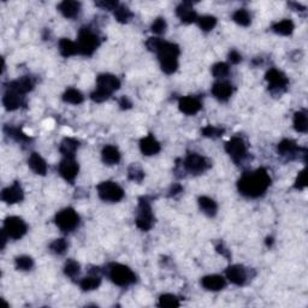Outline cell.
<instances>
[{
  "label": "cell",
  "instance_id": "25",
  "mask_svg": "<svg viewBox=\"0 0 308 308\" xmlns=\"http://www.w3.org/2000/svg\"><path fill=\"white\" fill-rule=\"evenodd\" d=\"M101 157H103V162L108 165H116L121 162V153H119L118 148L111 146V145L104 147Z\"/></svg>",
  "mask_w": 308,
  "mask_h": 308
},
{
  "label": "cell",
  "instance_id": "51",
  "mask_svg": "<svg viewBox=\"0 0 308 308\" xmlns=\"http://www.w3.org/2000/svg\"><path fill=\"white\" fill-rule=\"evenodd\" d=\"M181 192H182V187H181L180 184H177V185H175V187H172L171 193L174 195H176V194H178V193H181Z\"/></svg>",
  "mask_w": 308,
  "mask_h": 308
},
{
  "label": "cell",
  "instance_id": "19",
  "mask_svg": "<svg viewBox=\"0 0 308 308\" xmlns=\"http://www.w3.org/2000/svg\"><path fill=\"white\" fill-rule=\"evenodd\" d=\"M33 88H34V82L28 76H24V77L18 78L16 81H12V82L9 83V87H7V89L16 91V93L21 94V95H24L28 91H33Z\"/></svg>",
  "mask_w": 308,
  "mask_h": 308
},
{
  "label": "cell",
  "instance_id": "32",
  "mask_svg": "<svg viewBox=\"0 0 308 308\" xmlns=\"http://www.w3.org/2000/svg\"><path fill=\"white\" fill-rule=\"evenodd\" d=\"M294 128L299 132H307L308 130V119L305 112H296L294 116Z\"/></svg>",
  "mask_w": 308,
  "mask_h": 308
},
{
  "label": "cell",
  "instance_id": "49",
  "mask_svg": "<svg viewBox=\"0 0 308 308\" xmlns=\"http://www.w3.org/2000/svg\"><path fill=\"white\" fill-rule=\"evenodd\" d=\"M229 59H230V62L233 63V64H238V63L242 60V57H241V54L237 51H231V52L229 53Z\"/></svg>",
  "mask_w": 308,
  "mask_h": 308
},
{
  "label": "cell",
  "instance_id": "20",
  "mask_svg": "<svg viewBox=\"0 0 308 308\" xmlns=\"http://www.w3.org/2000/svg\"><path fill=\"white\" fill-rule=\"evenodd\" d=\"M233 86L229 82H224V81H220V82H216L215 85L212 86V94L215 95V98H217L218 100L220 101H226L233 94Z\"/></svg>",
  "mask_w": 308,
  "mask_h": 308
},
{
  "label": "cell",
  "instance_id": "40",
  "mask_svg": "<svg viewBox=\"0 0 308 308\" xmlns=\"http://www.w3.org/2000/svg\"><path fill=\"white\" fill-rule=\"evenodd\" d=\"M51 251L53 253L58 254V255H62V254L65 253V251L68 249V242L64 240V238H58V240L53 241L50 246Z\"/></svg>",
  "mask_w": 308,
  "mask_h": 308
},
{
  "label": "cell",
  "instance_id": "28",
  "mask_svg": "<svg viewBox=\"0 0 308 308\" xmlns=\"http://www.w3.org/2000/svg\"><path fill=\"white\" fill-rule=\"evenodd\" d=\"M59 52L63 57L68 58L71 57V55H76L80 54L78 52V46L76 42L71 41L69 39H62L59 41Z\"/></svg>",
  "mask_w": 308,
  "mask_h": 308
},
{
  "label": "cell",
  "instance_id": "43",
  "mask_svg": "<svg viewBox=\"0 0 308 308\" xmlns=\"http://www.w3.org/2000/svg\"><path fill=\"white\" fill-rule=\"evenodd\" d=\"M202 135L206 137H219L221 135L224 134V129L221 128H217V127H212V126H207L206 128L202 129Z\"/></svg>",
  "mask_w": 308,
  "mask_h": 308
},
{
  "label": "cell",
  "instance_id": "41",
  "mask_svg": "<svg viewBox=\"0 0 308 308\" xmlns=\"http://www.w3.org/2000/svg\"><path fill=\"white\" fill-rule=\"evenodd\" d=\"M33 265H34V261L28 255L18 256L16 259V267L18 270H22V271H29L33 267Z\"/></svg>",
  "mask_w": 308,
  "mask_h": 308
},
{
  "label": "cell",
  "instance_id": "39",
  "mask_svg": "<svg viewBox=\"0 0 308 308\" xmlns=\"http://www.w3.org/2000/svg\"><path fill=\"white\" fill-rule=\"evenodd\" d=\"M64 273L70 278H75L80 273V265L75 260H68L64 267Z\"/></svg>",
  "mask_w": 308,
  "mask_h": 308
},
{
  "label": "cell",
  "instance_id": "27",
  "mask_svg": "<svg viewBox=\"0 0 308 308\" xmlns=\"http://www.w3.org/2000/svg\"><path fill=\"white\" fill-rule=\"evenodd\" d=\"M199 206H200V210L208 217H215L216 213H217V203H216L215 200H212L208 197L199 198Z\"/></svg>",
  "mask_w": 308,
  "mask_h": 308
},
{
  "label": "cell",
  "instance_id": "36",
  "mask_svg": "<svg viewBox=\"0 0 308 308\" xmlns=\"http://www.w3.org/2000/svg\"><path fill=\"white\" fill-rule=\"evenodd\" d=\"M158 306L164 307V308H174V307L180 306V301H178V299L175 296V295L165 294L160 296Z\"/></svg>",
  "mask_w": 308,
  "mask_h": 308
},
{
  "label": "cell",
  "instance_id": "1",
  "mask_svg": "<svg viewBox=\"0 0 308 308\" xmlns=\"http://www.w3.org/2000/svg\"><path fill=\"white\" fill-rule=\"evenodd\" d=\"M147 47L152 52L158 54L162 70L167 75H171L178 68V55H180V47L172 42L164 41L159 37H151L146 42Z\"/></svg>",
  "mask_w": 308,
  "mask_h": 308
},
{
  "label": "cell",
  "instance_id": "26",
  "mask_svg": "<svg viewBox=\"0 0 308 308\" xmlns=\"http://www.w3.org/2000/svg\"><path fill=\"white\" fill-rule=\"evenodd\" d=\"M78 148V141L71 137H66L62 141L59 147L60 153L64 155L65 158H73L75 157L76 151Z\"/></svg>",
  "mask_w": 308,
  "mask_h": 308
},
{
  "label": "cell",
  "instance_id": "48",
  "mask_svg": "<svg viewBox=\"0 0 308 308\" xmlns=\"http://www.w3.org/2000/svg\"><path fill=\"white\" fill-rule=\"evenodd\" d=\"M95 5L104 10H113L114 11L116 7L118 6V2L113 1V0H101V1H96Z\"/></svg>",
  "mask_w": 308,
  "mask_h": 308
},
{
  "label": "cell",
  "instance_id": "17",
  "mask_svg": "<svg viewBox=\"0 0 308 308\" xmlns=\"http://www.w3.org/2000/svg\"><path fill=\"white\" fill-rule=\"evenodd\" d=\"M180 110L185 114H195L201 110L202 105H201V101L198 98L194 96H184V98L180 99Z\"/></svg>",
  "mask_w": 308,
  "mask_h": 308
},
{
  "label": "cell",
  "instance_id": "7",
  "mask_svg": "<svg viewBox=\"0 0 308 308\" xmlns=\"http://www.w3.org/2000/svg\"><path fill=\"white\" fill-rule=\"evenodd\" d=\"M78 223H80V217L73 208H65L55 216V224L64 233H70V231L75 230Z\"/></svg>",
  "mask_w": 308,
  "mask_h": 308
},
{
  "label": "cell",
  "instance_id": "4",
  "mask_svg": "<svg viewBox=\"0 0 308 308\" xmlns=\"http://www.w3.org/2000/svg\"><path fill=\"white\" fill-rule=\"evenodd\" d=\"M78 52L83 55H91L99 46V37L89 28H82L78 33Z\"/></svg>",
  "mask_w": 308,
  "mask_h": 308
},
{
  "label": "cell",
  "instance_id": "34",
  "mask_svg": "<svg viewBox=\"0 0 308 308\" xmlns=\"http://www.w3.org/2000/svg\"><path fill=\"white\" fill-rule=\"evenodd\" d=\"M100 283H101L100 277L89 276V277H85V278L81 281L80 287H81V289L85 290V291H91V290H94V289H96V288H99Z\"/></svg>",
  "mask_w": 308,
  "mask_h": 308
},
{
  "label": "cell",
  "instance_id": "23",
  "mask_svg": "<svg viewBox=\"0 0 308 308\" xmlns=\"http://www.w3.org/2000/svg\"><path fill=\"white\" fill-rule=\"evenodd\" d=\"M201 284L205 289L211 290V291H219L225 287V279L218 274H212V276H206L201 279Z\"/></svg>",
  "mask_w": 308,
  "mask_h": 308
},
{
  "label": "cell",
  "instance_id": "13",
  "mask_svg": "<svg viewBox=\"0 0 308 308\" xmlns=\"http://www.w3.org/2000/svg\"><path fill=\"white\" fill-rule=\"evenodd\" d=\"M266 81L269 82L270 88L272 91H279V89H284L289 83L287 76L284 75L282 71L277 70V69H271L267 71L266 73Z\"/></svg>",
  "mask_w": 308,
  "mask_h": 308
},
{
  "label": "cell",
  "instance_id": "50",
  "mask_svg": "<svg viewBox=\"0 0 308 308\" xmlns=\"http://www.w3.org/2000/svg\"><path fill=\"white\" fill-rule=\"evenodd\" d=\"M119 106H121L123 110H126V109H130L131 108V101L129 100L127 96H122V99L119 100Z\"/></svg>",
  "mask_w": 308,
  "mask_h": 308
},
{
  "label": "cell",
  "instance_id": "52",
  "mask_svg": "<svg viewBox=\"0 0 308 308\" xmlns=\"http://www.w3.org/2000/svg\"><path fill=\"white\" fill-rule=\"evenodd\" d=\"M272 238H267V244H272Z\"/></svg>",
  "mask_w": 308,
  "mask_h": 308
},
{
  "label": "cell",
  "instance_id": "47",
  "mask_svg": "<svg viewBox=\"0 0 308 308\" xmlns=\"http://www.w3.org/2000/svg\"><path fill=\"white\" fill-rule=\"evenodd\" d=\"M91 100L95 101V103H103V101L108 100V99L110 98V95L106 93H104L103 91L95 89V91H94L93 93L91 94Z\"/></svg>",
  "mask_w": 308,
  "mask_h": 308
},
{
  "label": "cell",
  "instance_id": "11",
  "mask_svg": "<svg viewBox=\"0 0 308 308\" xmlns=\"http://www.w3.org/2000/svg\"><path fill=\"white\" fill-rule=\"evenodd\" d=\"M119 87H121V81L111 73H101L96 78V89L103 91L110 96L113 91H118Z\"/></svg>",
  "mask_w": 308,
  "mask_h": 308
},
{
  "label": "cell",
  "instance_id": "30",
  "mask_svg": "<svg viewBox=\"0 0 308 308\" xmlns=\"http://www.w3.org/2000/svg\"><path fill=\"white\" fill-rule=\"evenodd\" d=\"M294 23L290 21V19H283V21L276 23V24L272 27V29H273V32L276 33V34L288 36V35H290L294 32Z\"/></svg>",
  "mask_w": 308,
  "mask_h": 308
},
{
  "label": "cell",
  "instance_id": "22",
  "mask_svg": "<svg viewBox=\"0 0 308 308\" xmlns=\"http://www.w3.org/2000/svg\"><path fill=\"white\" fill-rule=\"evenodd\" d=\"M58 10L66 18H73L78 15L81 10V4L75 0H65L58 5Z\"/></svg>",
  "mask_w": 308,
  "mask_h": 308
},
{
  "label": "cell",
  "instance_id": "16",
  "mask_svg": "<svg viewBox=\"0 0 308 308\" xmlns=\"http://www.w3.org/2000/svg\"><path fill=\"white\" fill-rule=\"evenodd\" d=\"M2 104H4L5 109L7 111H15L24 105V99H23V95H21V94L7 89L4 98H2Z\"/></svg>",
  "mask_w": 308,
  "mask_h": 308
},
{
  "label": "cell",
  "instance_id": "2",
  "mask_svg": "<svg viewBox=\"0 0 308 308\" xmlns=\"http://www.w3.org/2000/svg\"><path fill=\"white\" fill-rule=\"evenodd\" d=\"M271 177L265 169H258L253 172H247L238 180V192L243 197L255 199L265 194L271 185Z\"/></svg>",
  "mask_w": 308,
  "mask_h": 308
},
{
  "label": "cell",
  "instance_id": "31",
  "mask_svg": "<svg viewBox=\"0 0 308 308\" xmlns=\"http://www.w3.org/2000/svg\"><path fill=\"white\" fill-rule=\"evenodd\" d=\"M63 100H64L65 103L72 104V105H78V104L83 103V95L80 91H77V89L70 88L64 93Z\"/></svg>",
  "mask_w": 308,
  "mask_h": 308
},
{
  "label": "cell",
  "instance_id": "29",
  "mask_svg": "<svg viewBox=\"0 0 308 308\" xmlns=\"http://www.w3.org/2000/svg\"><path fill=\"white\" fill-rule=\"evenodd\" d=\"M278 153L281 155H292L295 153H297L299 151V147H297L296 142L292 141V140H283L278 144Z\"/></svg>",
  "mask_w": 308,
  "mask_h": 308
},
{
  "label": "cell",
  "instance_id": "37",
  "mask_svg": "<svg viewBox=\"0 0 308 308\" xmlns=\"http://www.w3.org/2000/svg\"><path fill=\"white\" fill-rule=\"evenodd\" d=\"M233 19L237 24L242 25V27H247V25L251 24V16H249V12L244 9H240L234 14Z\"/></svg>",
  "mask_w": 308,
  "mask_h": 308
},
{
  "label": "cell",
  "instance_id": "46",
  "mask_svg": "<svg viewBox=\"0 0 308 308\" xmlns=\"http://www.w3.org/2000/svg\"><path fill=\"white\" fill-rule=\"evenodd\" d=\"M294 187L296 188V189H299V190L304 189V188H306V187H307L306 171H305V170H301V171L299 172V176H297L296 181H295Z\"/></svg>",
  "mask_w": 308,
  "mask_h": 308
},
{
  "label": "cell",
  "instance_id": "14",
  "mask_svg": "<svg viewBox=\"0 0 308 308\" xmlns=\"http://www.w3.org/2000/svg\"><path fill=\"white\" fill-rule=\"evenodd\" d=\"M23 198H24V194H23V189L18 182L14 183L11 187L5 188L1 192V200L4 201V202L10 203V205L21 202Z\"/></svg>",
  "mask_w": 308,
  "mask_h": 308
},
{
  "label": "cell",
  "instance_id": "38",
  "mask_svg": "<svg viewBox=\"0 0 308 308\" xmlns=\"http://www.w3.org/2000/svg\"><path fill=\"white\" fill-rule=\"evenodd\" d=\"M198 22L203 32H210V30H212L213 28L216 27V24H217V18L213 16H202L200 17V18H198Z\"/></svg>",
  "mask_w": 308,
  "mask_h": 308
},
{
  "label": "cell",
  "instance_id": "18",
  "mask_svg": "<svg viewBox=\"0 0 308 308\" xmlns=\"http://www.w3.org/2000/svg\"><path fill=\"white\" fill-rule=\"evenodd\" d=\"M176 14L177 16L180 17L182 23H185V24H190V23H194L198 21V15L197 12L193 10L190 2H182V4L177 7Z\"/></svg>",
  "mask_w": 308,
  "mask_h": 308
},
{
  "label": "cell",
  "instance_id": "10",
  "mask_svg": "<svg viewBox=\"0 0 308 308\" xmlns=\"http://www.w3.org/2000/svg\"><path fill=\"white\" fill-rule=\"evenodd\" d=\"M208 166L210 165H208L207 160L198 153H190L184 160L185 170L192 175L202 174L208 169Z\"/></svg>",
  "mask_w": 308,
  "mask_h": 308
},
{
  "label": "cell",
  "instance_id": "35",
  "mask_svg": "<svg viewBox=\"0 0 308 308\" xmlns=\"http://www.w3.org/2000/svg\"><path fill=\"white\" fill-rule=\"evenodd\" d=\"M5 132L9 135L10 137L15 139L18 142H28L30 141V137H28L27 135L23 132L19 128H14V127H5Z\"/></svg>",
  "mask_w": 308,
  "mask_h": 308
},
{
  "label": "cell",
  "instance_id": "42",
  "mask_svg": "<svg viewBox=\"0 0 308 308\" xmlns=\"http://www.w3.org/2000/svg\"><path fill=\"white\" fill-rule=\"evenodd\" d=\"M229 65L225 64V63H217L212 66V73L215 77H225V76L229 75Z\"/></svg>",
  "mask_w": 308,
  "mask_h": 308
},
{
  "label": "cell",
  "instance_id": "45",
  "mask_svg": "<svg viewBox=\"0 0 308 308\" xmlns=\"http://www.w3.org/2000/svg\"><path fill=\"white\" fill-rule=\"evenodd\" d=\"M166 22H165L164 18H157L152 24V32L155 33V34H163L166 30Z\"/></svg>",
  "mask_w": 308,
  "mask_h": 308
},
{
  "label": "cell",
  "instance_id": "33",
  "mask_svg": "<svg viewBox=\"0 0 308 308\" xmlns=\"http://www.w3.org/2000/svg\"><path fill=\"white\" fill-rule=\"evenodd\" d=\"M114 17L119 23H128L132 18V12L124 5H118L114 10Z\"/></svg>",
  "mask_w": 308,
  "mask_h": 308
},
{
  "label": "cell",
  "instance_id": "24",
  "mask_svg": "<svg viewBox=\"0 0 308 308\" xmlns=\"http://www.w3.org/2000/svg\"><path fill=\"white\" fill-rule=\"evenodd\" d=\"M28 164H29L30 169L35 174L45 176L46 172H47V164H46V162L39 153H32V155L29 157V160H28Z\"/></svg>",
  "mask_w": 308,
  "mask_h": 308
},
{
  "label": "cell",
  "instance_id": "9",
  "mask_svg": "<svg viewBox=\"0 0 308 308\" xmlns=\"http://www.w3.org/2000/svg\"><path fill=\"white\" fill-rule=\"evenodd\" d=\"M225 151L226 153L230 155L234 163L240 164L247 155L246 142L241 137H233L230 141L226 142Z\"/></svg>",
  "mask_w": 308,
  "mask_h": 308
},
{
  "label": "cell",
  "instance_id": "3",
  "mask_svg": "<svg viewBox=\"0 0 308 308\" xmlns=\"http://www.w3.org/2000/svg\"><path fill=\"white\" fill-rule=\"evenodd\" d=\"M110 279L118 287H128L136 282V276L128 266L122 264H111L109 267Z\"/></svg>",
  "mask_w": 308,
  "mask_h": 308
},
{
  "label": "cell",
  "instance_id": "44",
  "mask_svg": "<svg viewBox=\"0 0 308 308\" xmlns=\"http://www.w3.org/2000/svg\"><path fill=\"white\" fill-rule=\"evenodd\" d=\"M144 177H145L144 171H142L141 169H139L137 166H135V165H132L130 169H129V180L140 183V182H142Z\"/></svg>",
  "mask_w": 308,
  "mask_h": 308
},
{
  "label": "cell",
  "instance_id": "5",
  "mask_svg": "<svg viewBox=\"0 0 308 308\" xmlns=\"http://www.w3.org/2000/svg\"><path fill=\"white\" fill-rule=\"evenodd\" d=\"M139 202V212H137L135 223H136L137 228L141 229L142 231H148L151 230L154 224V216L152 212V207L148 200L145 198L140 199Z\"/></svg>",
  "mask_w": 308,
  "mask_h": 308
},
{
  "label": "cell",
  "instance_id": "21",
  "mask_svg": "<svg viewBox=\"0 0 308 308\" xmlns=\"http://www.w3.org/2000/svg\"><path fill=\"white\" fill-rule=\"evenodd\" d=\"M140 149L144 155H154L160 152V144L154 139V136L148 135L140 141Z\"/></svg>",
  "mask_w": 308,
  "mask_h": 308
},
{
  "label": "cell",
  "instance_id": "15",
  "mask_svg": "<svg viewBox=\"0 0 308 308\" xmlns=\"http://www.w3.org/2000/svg\"><path fill=\"white\" fill-rule=\"evenodd\" d=\"M226 278L235 286H243L247 279L246 270L241 265H233L226 269Z\"/></svg>",
  "mask_w": 308,
  "mask_h": 308
},
{
  "label": "cell",
  "instance_id": "12",
  "mask_svg": "<svg viewBox=\"0 0 308 308\" xmlns=\"http://www.w3.org/2000/svg\"><path fill=\"white\" fill-rule=\"evenodd\" d=\"M59 174L68 182L72 183L78 174V164L73 158H64L59 164Z\"/></svg>",
  "mask_w": 308,
  "mask_h": 308
},
{
  "label": "cell",
  "instance_id": "8",
  "mask_svg": "<svg viewBox=\"0 0 308 308\" xmlns=\"http://www.w3.org/2000/svg\"><path fill=\"white\" fill-rule=\"evenodd\" d=\"M4 230L6 231L9 238L19 240L27 233L28 228L24 220L19 217H9L4 221Z\"/></svg>",
  "mask_w": 308,
  "mask_h": 308
},
{
  "label": "cell",
  "instance_id": "6",
  "mask_svg": "<svg viewBox=\"0 0 308 308\" xmlns=\"http://www.w3.org/2000/svg\"><path fill=\"white\" fill-rule=\"evenodd\" d=\"M96 189H98L99 198L106 202H118L124 197L123 189L117 183L111 181L101 182Z\"/></svg>",
  "mask_w": 308,
  "mask_h": 308
}]
</instances>
